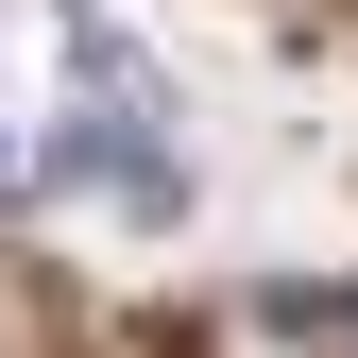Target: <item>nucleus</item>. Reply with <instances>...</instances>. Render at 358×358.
I'll return each instance as SVG.
<instances>
[{
	"label": "nucleus",
	"instance_id": "nucleus-2",
	"mask_svg": "<svg viewBox=\"0 0 358 358\" xmlns=\"http://www.w3.org/2000/svg\"><path fill=\"white\" fill-rule=\"evenodd\" d=\"M52 171H69V188H120L137 222H171V205H188V171H171V137H137V120H85V137H69Z\"/></svg>",
	"mask_w": 358,
	"mask_h": 358
},
{
	"label": "nucleus",
	"instance_id": "nucleus-1",
	"mask_svg": "<svg viewBox=\"0 0 358 358\" xmlns=\"http://www.w3.org/2000/svg\"><path fill=\"white\" fill-rule=\"evenodd\" d=\"M52 34H69V85H85V120H137V137L171 120V85H154V52H137V34L103 17V0H52Z\"/></svg>",
	"mask_w": 358,
	"mask_h": 358
},
{
	"label": "nucleus",
	"instance_id": "nucleus-3",
	"mask_svg": "<svg viewBox=\"0 0 358 358\" xmlns=\"http://www.w3.org/2000/svg\"><path fill=\"white\" fill-rule=\"evenodd\" d=\"M256 324H273V341H358V290H273Z\"/></svg>",
	"mask_w": 358,
	"mask_h": 358
},
{
	"label": "nucleus",
	"instance_id": "nucleus-4",
	"mask_svg": "<svg viewBox=\"0 0 358 358\" xmlns=\"http://www.w3.org/2000/svg\"><path fill=\"white\" fill-rule=\"evenodd\" d=\"M0 205H17V137H0Z\"/></svg>",
	"mask_w": 358,
	"mask_h": 358
}]
</instances>
